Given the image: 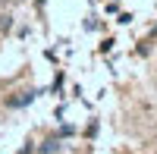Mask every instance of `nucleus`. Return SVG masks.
<instances>
[{
    "label": "nucleus",
    "mask_w": 157,
    "mask_h": 154,
    "mask_svg": "<svg viewBox=\"0 0 157 154\" xmlns=\"http://www.w3.org/2000/svg\"><path fill=\"white\" fill-rule=\"evenodd\" d=\"M38 151H41V154H57V151H60V138H47Z\"/></svg>",
    "instance_id": "obj_1"
}]
</instances>
